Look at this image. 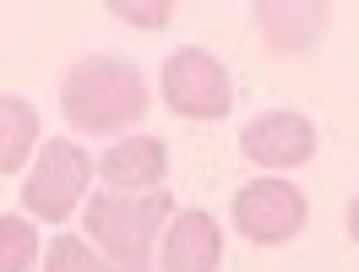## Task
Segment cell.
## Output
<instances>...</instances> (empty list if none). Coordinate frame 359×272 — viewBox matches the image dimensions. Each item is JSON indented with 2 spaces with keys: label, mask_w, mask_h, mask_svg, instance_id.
<instances>
[{
  "label": "cell",
  "mask_w": 359,
  "mask_h": 272,
  "mask_svg": "<svg viewBox=\"0 0 359 272\" xmlns=\"http://www.w3.org/2000/svg\"><path fill=\"white\" fill-rule=\"evenodd\" d=\"M60 109H66L71 131L82 136H114L131 131L136 120L147 114V82L131 60L120 55H93L76 60L60 82Z\"/></svg>",
  "instance_id": "obj_1"
},
{
  "label": "cell",
  "mask_w": 359,
  "mask_h": 272,
  "mask_svg": "<svg viewBox=\"0 0 359 272\" xmlns=\"http://www.w3.org/2000/svg\"><path fill=\"white\" fill-rule=\"evenodd\" d=\"M327 17H332V6H321V0H262L256 6V27L278 55H305L327 33Z\"/></svg>",
  "instance_id": "obj_7"
},
{
  "label": "cell",
  "mask_w": 359,
  "mask_h": 272,
  "mask_svg": "<svg viewBox=\"0 0 359 272\" xmlns=\"http://www.w3.org/2000/svg\"><path fill=\"white\" fill-rule=\"evenodd\" d=\"M240 153L250 163H262V169H299L316 153V125L294 109L256 114L245 131H240Z\"/></svg>",
  "instance_id": "obj_6"
},
{
  "label": "cell",
  "mask_w": 359,
  "mask_h": 272,
  "mask_svg": "<svg viewBox=\"0 0 359 272\" xmlns=\"http://www.w3.org/2000/svg\"><path fill=\"white\" fill-rule=\"evenodd\" d=\"M39 261V229L27 218H0V272H27Z\"/></svg>",
  "instance_id": "obj_11"
},
{
  "label": "cell",
  "mask_w": 359,
  "mask_h": 272,
  "mask_svg": "<svg viewBox=\"0 0 359 272\" xmlns=\"http://www.w3.org/2000/svg\"><path fill=\"white\" fill-rule=\"evenodd\" d=\"M348 234H354V245H359V196H354V207H348Z\"/></svg>",
  "instance_id": "obj_14"
},
{
  "label": "cell",
  "mask_w": 359,
  "mask_h": 272,
  "mask_svg": "<svg viewBox=\"0 0 359 272\" xmlns=\"http://www.w3.org/2000/svg\"><path fill=\"white\" fill-rule=\"evenodd\" d=\"M98 175L114 191H153L169 175V153H163L158 136H126V142H114L109 153L98 158Z\"/></svg>",
  "instance_id": "obj_9"
},
{
  "label": "cell",
  "mask_w": 359,
  "mask_h": 272,
  "mask_svg": "<svg viewBox=\"0 0 359 272\" xmlns=\"http://www.w3.org/2000/svg\"><path fill=\"white\" fill-rule=\"evenodd\" d=\"M49 272H147V267H114V261H98L93 245H82L76 234H60L49 245Z\"/></svg>",
  "instance_id": "obj_12"
},
{
  "label": "cell",
  "mask_w": 359,
  "mask_h": 272,
  "mask_svg": "<svg viewBox=\"0 0 359 272\" xmlns=\"http://www.w3.org/2000/svg\"><path fill=\"white\" fill-rule=\"evenodd\" d=\"M88 175H93L88 153L66 136H55L49 147H39V163H33V175L22 185V207L44 224H66L76 212V202H82V191H88Z\"/></svg>",
  "instance_id": "obj_4"
},
{
  "label": "cell",
  "mask_w": 359,
  "mask_h": 272,
  "mask_svg": "<svg viewBox=\"0 0 359 272\" xmlns=\"http://www.w3.org/2000/svg\"><path fill=\"white\" fill-rule=\"evenodd\" d=\"M175 212L169 191H98L88 202V234L114 267H147L153 234Z\"/></svg>",
  "instance_id": "obj_2"
},
{
  "label": "cell",
  "mask_w": 359,
  "mask_h": 272,
  "mask_svg": "<svg viewBox=\"0 0 359 272\" xmlns=\"http://www.w3.org/2000/svg\"><path fill=\"white\" fill-rule=\"evenodd\" d=\"M311 218V202H305V191L289 180H250L240 196H234V229L256 240V245H289L294 234L305 229Z\"/></svg>",
  "instance_id": "obj_5"
},
{
  "label": "cell",
  "mask_w": 359,
  "mask_h": 272,
  "mask_svg": "<svg viewBox=\"0 0 359 272\" xmlns=\"http://www.w3.org/2000/svg\"><path fill=\"white\" fill-rule=\"evenodd\" d=\"M224 261V229L212 212H180L169 234H163V256L158 267L163 272H218Z\"/></svg>",
  "instance_id": "obj_8"
},
{
  "label": "cell",
  "mask_w": 359,
  "mask_h": 272,
  "mask_svg": "<svg viewBox=\"0 0 359 272\" xmlns=\"http://www.w3.org/2000/svg\"><path fill=\"white\" fill-rule=\"evenodd\" d=\"M109 11H114V17H126V22H142V27H163L169 17H175L169 0H147V6H136V0H114Z\"/></svg>",
  "instance_id": "obj_13"
},
{
  "label": "cell",
  "mask_w": 359,
  "mask_h": 272,
  "mask_svg": "<svg viewBox=\"0 0 359 272\" xmlns=\"http://www.w3.org/2000/svg\"><path fill=\"white\" fill-rule=\"evenodd\" d=\"M163 104L185 120H224L234 109V88H229L224 60H212L207 49L185 44L163 60Z\"/></svg>",
  "instance_id": "obj_3"
},
{
  "label": "cell",
  "mask_w": 359,
  "mask_h": 272,
  "mask_svg": "<svg viewBox=\"0 0 359 272\" xmlns=\"http://www.w3.org/2000/svg\"><path fill=\"white\" fill-rule=\"evenodd\" d=\"M39 147V109L27 98H0V175H17Z\"/></svg>",
  "instance_id": "obj_10"
}]
</instances>
